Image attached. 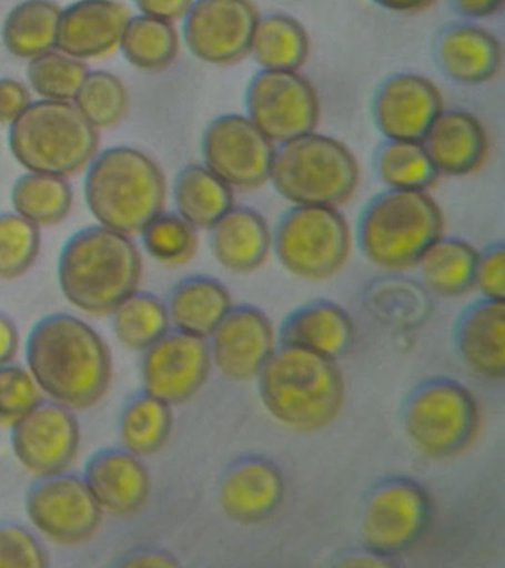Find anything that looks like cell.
I'll return each instance as SVG.
<instances>
[{
	"instance_id": "6da1fadb",
	"label": "cell",
	"mask_w": 505,
	"mask_h": 568,
	"mask_svg": "<svg viewBox=\"0 0 505 568\" xmlns=\"http://www.w3.org/2000/svg\"><path fill=\"white\" fill-rule=\"evenodd\" d=\"M26 357L39 388L61 406L90 408L109 390V346L95 328L73 315L41 320L30 332Z\"/></svg>"
},
{
	"instance_id": "7a4b0ae2",
	"label": "cell",
	"mask_w": 505,
	"mask_h": 568,
	"mask_svg": "<svg viewBox=\"0 0 505 568\" xmlns=\"http://www.w3.org/2000/svg\"><path fill=\"white\" fill-rule=\"evenodd\" d=\"M256 381L269 415L296 433L325 429L344 407L345 382L336 359L296 346H276Z\"/></svg>"
},
{
	"instance_id": "3957f363",
	"label": "cell",
	"mask_w": 505,
	"mask_h": 568,
	"mask_svg": "<svg viewBox=\"0 0 505 568\" xmlns=\"http://www.w3.org/2000/svg\"><path fill=\"white\" fill-rule=\"evenodd\" d=\"M143 274L141 253L130 235L97 225L78 231L61 251L60 287L77 308L113 314L137 292Z\"/></svg>"
},
{
	"instance_id": "277c9868",
	"label": "cell",
	"mask_w": 505,
	"mask_h": 568,
	"mask_svg": "<svg viewBox=\"0 0 505 568\" xmlns=\"http://www.w3.org/2000/svg\"><path fill=\"white\" fill-rule=\"evenodd\" d=\"M85 199L101 225L127 235L139 234L163 212L165 175L143 151L114 146L88 169Z\"/></svg>"
},
{
	"instance_id": "5b68a950",
	"label": "cell",
	"mask_w": 505,
	"mask_h": 568,
	"mask_svg": "<svg viewBox=\"0 0 505 568\" xmlns=\"http://www.w3.org/2000/svg\"><path fill=\"white\" fill-rule=\"evenodd\" d=\"M445 217L425 191L387 189L370 200L357 224L358 246L380 268L418 266L424 253L443 237Z\"/></svg>"
},
{
	"instance_id": "8992f818",
	"label": "cell",
	"mask_w": 505,
	"mask_h": 568,
	"mask_svg": "<svg viewBox=\"0 0 505 568\" xmlns=\"http://www.w3.org/2000/svg\"><path fill=\"white\" fill-rule=\"evenodd\" d=\"M358 176L357 160L347 145L312 132L276 150L270 181L294 206L339 207L356 193Z\"/></svg>"
},
{
	"instance_id": "52a82bcc",
	"label": "cell",
	"mask_w": 505,
	"mask_h": 568,
	"mask_svg": "<svg viewBox=\"0 0 505 568\" xmlns=\"http://www.w3.org/2000/svg\"><path fill=\"white\" fill-rule=\"evenodd\" d=\"M10 149L30 172L68 176L94 158L99 132L72 102L42 100L11 124Z\"/></svg>"
},
{
	"instance_id": "ba28073f",
	"label": "cell",
	"mask_w": 505,
	"mask_h": 568,
	"mask_svg": "<svg viewBox=\"0 0 505 568\" xmlns=\"http://www.w3.org/2000/svg\"><path fill=\"white\" fill-rule=\"evenodd\" d=\"M402 424L421 455L452 459L476 442L482 413L472 390L450 377H436L412 390L403 406Z\"/></svg>"
},
{
	"instance_id": "9c48e42d",
	"label": "cell",
	"mask_w": 505,
	"mask_h": 568,
	"mask_svg": "<svg viewBox=\"0 0 505 568\" xmlns=\"http://www.w3.org/2000/svg\"><path fill=\"white\" fill-rule=\"evenodd\" d=\"M273 248L292 275L322 282L347 264L352 233L339 207L294 206L279 221Z\"/></svg>"
},
{
	"instance_id": "30bf717a",
	"label": "cell",
	"mask_w": 505,
	"mask_h": 568,
	"mask_svg": "<svg viewBox=\"0 0 505 568\" xmlns=\"http://www.w3.org/2000/svg\"><path fill=\"white\" fill-rule=\"evenodd\" d=\"M432 523V496L420 483L405 477L385 479L363 506V546L381 557H398L420 544Z\"/></svg>"
},
{
	"instance_id": "8fae6325",
	"label": "cell",
	"mask_w": 505,
	"mask_h": 568,
	"mask_svg": "<svg viewBox=\"0 0 505 568\" xmlns=\"http://www.w3.org/2000/svg\"><path fill=\"white\" fill-rule=\"evenodd\" d=\"M248 118L272 142L285 144L316 131L321 104L299 71L261 70L248 84Z\"/></svg>"
},
{
	"instance_id": "7c38bea8",
	"label": "cell",
	"mask_w": 505,
	"mask_h": 568,
	"mask_svg": "<svg viewBox=\"0 0 505 568\" xmlns=\"http://www.w3.org/2000/svg\"><path fill=\"white\" fill-rule=\"evenodd\" d=\"M274 153V142L248 115H220L203 132L205 166L232 189L254 190L270 181Z\"/></svg>"
},
{
	"instance_id": "4fadbf2b",
	"label": "cell",
	"mask_w": 505,
	"mask_h": 568,
	"mask_svg": "<svg viewBox=\"0 0 505 568\" xmlns=\"http://www.w3.org/2000/svg\"><path fill=\"white\" fill-rule=\"evenodd\" d=\"M34 527L60 545H81L99 530L103 509L85 479L70 474L41 477L26 497Z\"/></svg>"
},
{
	"instance_id": "5bb4252c",
	"label": "cell",
	"mask_w": 505,
	"mask_h": 568,
	"mask_svg": "<svg viewBox=\"0 0 505 568\" xmlns=\"http://www.w3.org/2000/svg\"><path fill=\"white\" fill-rule=\"evenodd\" d=\"M259 11L250 0H194L184 16V39L193 55L233 65L251 53Z\"/></svg>"
},
{
	"instance_id": "9a60e30c",
	"label": "cell",
	"mask_w": 505,
	"mask_h": 568,
	"mask_svg": "<svg viewBox=\"0 0 505 568\" xmlns=\"http://www.w3.org/2000/svg\"><path fill=\"white\" fill-rule=\"evenodd\" d=\"M212 366L208 339L170 331L145 349L144 390L170 406H179L203 388L210 379Z\"/></svg>"
},
{
	"instance_id": "2e32d148",
	"label": "cell",
	"mask_w": 505,
	"mask_h": 568,
	"mask_svg": "<svg viewBox=\"0 0 505 568\" xmlns=\"http://www.w3.org/2000/svg\"><path fill=\"white\" fill-rule=\"evenodd\" d=\"M12 450L30 473L48 477L64 473L78 455L81 428L72 408L41 403L12 425Z\"/></svg>"
},
{
	"instance_id": "e0dca14e",
	"label": "cell",
	"mask_w": 505,
	"mask_h": 568,
	"mask_svg": "<svg viewBox=\"0 0 505 568\" xmlns=\"http://www.w3.org/2000/svg\"><path fill=\"white\" fill-rule=\"evenodd\" d=\"M276 346L272 320L251 305L233 306L210 337L212 364L233 382L256 379Z\"/></svg>"
},
{
	"instance_id": "ac0fdd59",
	"label": "cell",
	"mask_w": 505,
	"mask_h": 568,
	"mask_svg": "<svg viewBox=\"0 0 505 568\" xmlns=\"http://www.w3.org/2000/svg\"><path fill=\"white\" fill-rule=\"evenodd\" d=\"M442 111L443 98L436 84L415 73L390 75L372 101V118L385 140L423 142Z\"/></svg>"
},
{
	"instance_id": "d6986e66",
	"label": "cell",
	"mask_w": 505,
	"mask_h": 568,
	"mask_svg": "<svg viewBox=\"0 0 505 568\" xmlns=\"http://www.w3.org/2000/svg\"><path fill=\"white\" fill-rule=\"evenodd\" d=\"M285 495V478L277 465L260 456L243 457L221 479L220 506L232 521L256 526L281 509Z\"/></svg>"
},
{
	"instance_id": "ffe728a7",
	"label": "cell",
	"mask_w": 505,
	"mask_h": 568,
	"mask_svg": "<svg viewBox=\"0 0 505 568\" xmlns=\"http://www.w3.org/2000/svg\"><path fill=\"white\" fill-rule=\"evenodd\" d=\"M103 513L131 515L145 505L152 479L140 456L127 448H108L88 460L83 474Z\"/></svg>"
},
{
	"instance_id": "44dd1931",
	"label": "cell",
	"mask_w": 505,
	"mask_h": 568,
	"mask_svg": "<svg viewBox=\"0 0 505 568\" xmlns=\"http://www.w3.org/2000/svg\"><path fill=\"white\" fill-rule=\"evenodd\" d=\"M130 12L114 0H79L61 11L57 48L90 60L108 55L121 43Z\"/></svg>"
},
{
	"instance_id": "7402d4cb",
	"label": "cell",
	"mask_w": 505,
	"mask_h": 568,
	"mask_svg": "<svg viewBox=\"0 0 505 568\" xmlns=\"http://www.w3.org/2000/svg\"><path fill=\"white\" fill-rule=\"evenodd\" d=\"M456 349L465 366L483 379L505 376V302L482 300L464 311L455 332Z\"/></svg>"
},
{
	"instance_id": "603a6c76",
	"label": "cell",
	"mask_w": 505,
	"mask_h": 568,
	"mask_svg": "<svg viewBox=\"0 0 505 568\" xmlns=\"http://www.w3.org/2000/svg\"><path fill=\"white\" fill-rule=\"evenodd\" d=\"M434 58L447 78L476 87L499 73L503 47L496 36L482 27L454 24L437 36Z\"/></svg>"
},
{
	"instance_id": "cb8c5ba5",
	"label": "cell",
	"mask_w": 505,
	"mask_h": 568,
	"mask_svg": "<svg viewBox=\"0 0 505 568\" xmlns=\"http://www.w3.org/2000/svg\"><path fill=\"white\" fill-rule=\"evenodd\" d=\"M277 339L279 344L296 346L339 362L352 349L356 326L343 306L331 301H314L287 315Z\"/></svg>"
},
{
	"instance_id": "d4e9b609",
	"label": "cell",
	"mask_w": 505,
	"mask_h": 568,
	"mask_svg": "<svg viewBox=\"0 0 505 568\" xmlns=\"http://www.w3.org/2000/svg\"><path fill=\"white\" fill-rule=\"evenodd\" d=\"M424 149L438 173L464 176L485 163L487 135L476 115L443 110L423 140Z\"/></svg>"
},
{
	"instance_id": "484cf974",
	"label": "cell",
	"mask_w": 505,
	"mask_h": 568,
	"mask_svg": "<svg viewBox=\"0 0 505 568\" xmlns=\"http://www.w3.org/2000/svg\"><path fill=\"white\" fill-rule=\"evenodd\" d=\"M210 231L212 253L230 273H254L273 248L267 221L252 207L233 206Z\"/></svg>"
},
{
	"instance_id": "4316f807",
	"label": "cell",
	"mask_w": 505,
	"mask_h": 568,
	"mask_svg": "<svg viewBox=\"0 0 505 568\" xmlns=\"http://www.w3.org/2000/svg\"><path fill=\"white\" fill-rule=\"evenodd\" d=\"M233 306L224 283L206 275H194L176 284L166 304L175 331L203 339H210Z\"/></svg>"
},
{
	"instance_id": "83f0119b",
	"label": "cell",
	"mask_w": 505,
	"mask_h": 568,
	"mask_svg": "<svg viewBox=\"0 0 505 568\" xmlns=\"http://www.w3.org/2000/svg\"><path fill=\"white\" fill-rule=\"evenodd\" d=\"M176 213L196 230H211L234 206L228 182L205 164H189L174 184Z\"/></svg>"
},
{
	"instance_id": "f1b7e54d",
	"label": "cell",
	"mask_w": 505,
	"mask_h": 568,
	"mask_svg": "<svg viewBox=\"0 0 505 568\" xmlns=\"http://www.w3.org/2000/svg\"><path fill=\"white\" fill-rule=\"evenodd\" d=\"M478 252L464 240L441 237L420 261L425 286L443 297H458L474 288Z\"/></svg>"
},
{
	"instance_id": "f546056e",
	"label": "cell",
	"mask_w": 505,
	"mask_h": 568,
	"mask_svg": "<svg viewBox=\"0 0 505 568\" xmlns=\"http://www.w3.org/2000/svg\"><path fill=\"white\" fill-rule=\"evenodd\" d=\"M61 9L51 0H26L3 24V44L12 55L32 60L57 47Z\"/></svg>"
},
{
	"instance_id": "4dcf8cb0",
	"label": "cell",
	"mask_w": 505,
	"mask_h": 568,
	"mask_svg": "<svg viewBox=\"0 0 505 568\" xmlns=\"http://www.w3.org/2000/svg\"><path fill=\"white\" fill-rule=\"evenodd\" d=\"M251 53L263 70L299 71L310 53L307 31L299 20L286 13L260 17Z\"/></svg>"
},
{
	"instance_id": "1f68e13d",
	"label": "cell",
	"mask_w": 505,
	"mask_h": 568,
	"mask_svg": "<svg viewBox=\"0 0 505 568\" xmlns=\"http://www.w3.org/2000/svg\"><path fill=\"white\" fill-rule=\"evenodd\" d=\"M171 407L145 390L131 398L123 408L119 424L123 447L140 457L162 450L174 425Z\"/></svg>"
},
{
	"instance_id": "d6a6232c",
	"label": "cell",
	"mask_w": 505,
	"mask_h": 568,
	"mask_svg": "<svg viewBox=\"0 0 505 568\" xmlns=\"http://www.w3.org/2000/svg\"><path fill=\"white\" fill-rule=\"evenodd\" d=\"M16 212L38 226L60 224L73 206V191L64 176L29 172L12 190Z\"/></svg>"
},
{
	"instance_id": "836d02e7",
	"label": "cell",
	"mask_w": 505,
	"mask_h": 568,
	"mask_svg": "<svg viewBox=\"0 0 505 568\" xmlns=\"http://www.w3.org/2000/svg\"><path fill=\"white\" fill-rule=\"evenodd\" d=\"M119 44L127 60L144 71L168 69L174 64L180 51L174 24L148 16L130 18Z\"/></svg>"
},
{
	"instance_id": "e575fe53",
	"label": "cell",
	"mask_w": 505,
	"mask_h": 568,
	"mask_svg": "<svg viewBox=\"0 0 505 568\" xmlns=\"http://www.w3.org/2000/svg\"><path fill=\"white\" fill-rule=\"evenodd\" d=\"M375 171L387 189L427 191L441 173L423 142L385 140L375 153Z\"/></svg>"
},
{
	"instance_id": "d590c367",
	"label": "cell",
	"mask_w": 505,
	"mask_h": 568,
	"mask_svg": "<svg viewBox=\"0 0 505 568\" xmlns=\"http://www.w3.org/2000/svg\"><path fill=\"white\" fill-rule=\"evenodd\" d=\"M113 328L127 348L145 351L171 331L170 313L152 293L135 292L113 311Z\"/></svg>"
},
{
	"instance_id": "8d00e7d4",
	"label": "cell",
	"mask_w": 505,
	"mask_h": 568,
	"mask_svg": "<svg viewBox=\"0 0 505 568\" xmlns=\"http://www.w3.org/2000/svg\"><path fill=\"white\" fill-rule=\"evenodd\" d=\"M74 105L95 129L121 123L130 109V95L122 80L109 71H90Z\"/></svg>"
},
{
	"instance_id": "74e56055",
	"label": "cell",
	"mask_w": 505,
	"mask_h": 568,
	"mask_svg": "<svg viewBox=\"0 0 505 568\" xmlns=\"http://www.w3.org/2000/svg\"><path fill=\"white\" fill-rule=\"evenodd\" d=\"M90 69L85 62L61 52H46L32 58L28 75L34 91L51 101H74Z\"/></svg>"
},
{
	"instance_id": "f35d334b",
	"label": "cell",
	"mask_w": 505,
	"mask_h": 568,
	"mask_svg": "<svg viewBox=\"0 0 505 568\" xmlns=\"http://www.w3.org/2000/svg\"><path fill=\"white\" fill-rule=\"evenodd\" d=\"M141 235L145 251L162 264H188L198 252V230L179 213H159Z\"/></svg>"
},
{
	"instance_id": "ab89813d",
	"label": "cell",
	"mask_w": 505,
	"mask_h": 568,
	"mask_svg": "<svg viewBox=\"0 0 505 568\" xmlns=\"http://www.w3.org/2000/svg\"><path fill=\"white\" fill-rule=\"evenodd\" d=\"M41 251V231L19 213L0 215V278L21 277Z\"/></svg>"
},
{
	"instance_id": "60d3db41",
	"label": "cell",
	"mask_w": 505,
	"mask_h": 568,
	"mask_svg": "<svg viewBox=\"0 0 505 568\" xmlns=\"http://www.w3.org/2000/svg\"><path fill=\"white\" fill-rule=\"evenodd\" d=\"M41 403V388L32 373L11 363L0 367V424H17Z\"/></svg>"
},
{
	"instance_id": "b9f144b4",
	"label": "cell",
	"mask_w": 505,
	"mask_h": 568,
	"mask_svg": "<svg viewBox=\"0 0 505 568\" xmlns=\"http://www.w3.org/2000/svg\"><path fill=\"white\" fill-rule=\"evenodd\" d=\"M50 559L38 537L16 523H0V568H46Z\"/></svg>"
},
{
	"instance_id": "7bdbcfd3",
	"label": "cell",
	"mask_w": 505,
	"mask_h": 568,
	"mask_svg": "<svg viewBox=\"0 0 505 568\" xmlns=\"http://www.w3.org/2000/svg\"><path fill=\"white\" fill-rule=\"evenodd\" d=\"M474 288L482 293L483 300L505 302V244H491L478 252Z\"/></svg>"
},
{
	"instance_id": "ee69618b",
	"label": "cell",
	"mask_w": 505,
	"mask_h": 568,
	"mask_svg": "<svg viewBox=\"0 0 505 568\" xmlns=\"http://www.w3.org/2000/svg\"><path fill=\"white\" fill-rule=\"evenodd\" d=\"M30 104L32 95L24 83L14 79H0V124L14 123Z\"/></svg>"
},
{
	"instance_id": "f6af8a7d",
	"label": "cell",
	"mask_w": 505,
	"mask_h": 568,
	"mask_svg": "<svg viewBox=\"0 0 505 568\" xmlns=\"http://www.w3.org/2000/svg\"><path fill=\"white\" fill-rule=\"evenodd\" d=\"M144 16L174 22L188 13L194 0H134Z\"/></svg>"
},
{
	"instance_id": "bcb514c9",
	"label": "cell",
	"mask_w": 505,
	"mask_h": 568,
	"mask_svg": "<svg viewBox=\"0 0 505 568\" xmlns=\"http://www.w3.org/2000/svg\"><path fill=\"white\" fill-rule=\"evenodd\" d=\"M20 335L14 322L0 313V367L10 364L19 349Z\"/></svg>"
},
{
	"instance_id": "7dc6e473",
	"label": "cell",
	"mask_w": 505,
	"mask_h": 568,
	"mask_svg": "<svg viewBox=\"0 0 505 568\" xmlns=\"http://www.w3.org/2000/svg\"><path fill=\"white\" fill-rule=\"evenodd\" d=\"M123 567H179L180 564L172 555L162 550L145 549L127 557L121 562Z\"/></svg>"
},
{
	"instance_id": "c3c4849f",
	"label": "cell",
	"mask_w": 505,
	"mask_h": 568,
	"mask_svg": "<svg viewBox=\"0 0 505 568\" xmlns=\"http://www.w3.org/2000/svg\"><path fill=\"white\" fill-rule=\"evenodd\" d=\"M456 11L467 18H486L503 8L504 0H454Z\"/></svg>"
},
{
	"instance_id": "681fc988",
	"label": "cell",
	"mask_w": 505,
	"mask_h": 568,
	"mask_svg": "<svg viewBox=\"0 0 505 568\" xmlns=\"http://www.w3.org/2000/svg\"><path fill=\"white\" fill-rule=\"evenodd\" d=\"M372 2L380 4L381 8L388 9V11L415 13L425 11L436 0H372Z\"/></svg>"
},
{
	"instance_id": "f907efd6",
	"label": "cell",
	"mask_w": 505,
	"mask_h": 568,
	"mask_svg": "<svg viewBox=\"0 0 505 568\" xmlns=\"http://www.w3.org/2000/svg\"><path fill=\"white\" fill-rule=\"evenodd\" d=\"M343 566L387 567L392 566V562H390V558L381 557V555L366 550V555H356V557L343 562Z\"/></svg>"
}]
</instances>
